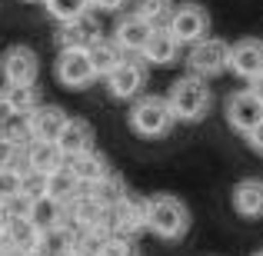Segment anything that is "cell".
<instances>
[{"label":"cell","instance_id":"1","mask_svg":"<svg viewBox=\"0 0 263 256\" xmlns=\"http://www.w3.org/2000/svg\"><path fill=\"white\" fill-rule=\"evenodd\" d=\"M147 230L160 237L163 243H177L190 233V210L174 193L147 196Z\"/></svg>","mask_w":263,"mask_h":256},{"label":"cell","instance_id":"2","mask_svg":"<svg viewBox=\"0 0 263 256\" xmlns=\"http://www.w3.org/2000/svg\"><path fill=\"white\" fill-rule=\"evenodd\" d=\"M163 100H167L174 120L197 123V120H203V116H206L213 96H210L206 80H200V77H180V80H174V87H170V93L163 96Z\"/></svg>","mask_w":263,"mask_h":256},{"label":"cell","instance_id":"3","mask_svg":"<svg viewBox=\"0 0 263 256\" xmlns=\"http://www.w3.org/2000/svg\"><path fill=\"white\" fill-rule=\"evenodd\" d=\"M174 113H170L167 100L157 93L137 96L134 107H130V127H134L137 136H147V140H157V136H167L174 130Z\"/></svg>","mask_w":263,"mask_h":256},{"label":"cell","instance_id":"4","mask_svg":"<svg viewBox=\"0 0 263 256\" xmlns=\"http://www.w3.org/2000/svg\"><path fill=\"white\" fill-rule=\"evenodd\" d=\"M227 50L230 44L227 40H217V37H203L190 47L186 53V67H190V77H200V80H210V77H220L227 70Z\"/></svg>","mask_w":263,"mask_h":256},{"label":"cell","instance_id":"5","mask_svg":"<svg viewBox=\"0 0 263 256\" xmlns=\"http://www.w3.org/2000/svg\"><path fill=\"white\" fill-rule=\"evenodd\" d=\"M40 73V57L24 44H13L0 57V77L7 87H33Z\"/></svg>","mask_w":263,"mask_h":256},{"label":"cell","instance_id":"6","mask_svg":"<svg viewBox=\"0 0 263 256\" xmlns=\"http://www.w3.org/2000/svg\"><path fill=\"white\" fill-rule=\"evenodd\" d=\"M167 30L170 37L177 40V44H197V40L206 37V30H210V13L203 10L200 4H180L170 10V20H167Z\"/></svg>","mask_w":263,"mask_h":256},{"label":"cell","instance_id":"7","mask_svg":"<svg viewBox=\"0 0 263 256\" xmlns=\"http://www.w3.org/2000/svg\"><path fill=\"white\" fill-rule=\"evenodd\" d=\"M103 80H107V90L114 100H134L147 84V64L140 57H123Z\"/></svg>","mask_w":263,"mask_h":256},{"label":"cell","instance_id":"8","mask_svg":"<svg viewBox=\"0 0 263 256\" xmlns=\"http://www.w3.org/2000/svg\"><path fill=\"white\" fill-rule=\"evenodd\" d=\"M227 70H233L240 80L253 84L257 77H263V40L247 37L227 50Z\"/></svg>","mask_w":263,"mask_h":256},{"label":"cell","instance_id":"9","mask_svg":"<svg viewBox=\"0 0 263 256\" xmlns=\"http://www.w3.org/2000/svg\"><path fill=\"white\" fill-rule=\"evenodd\" d=\"M110 223H114V237H130L147 230V196L127 193L120 203L110 210Z\"/></svg>","mask_w":263,"mask_h":256},{"label":"cell","instance_id":"10","mask_svg":"<svg viewBox=\"0 0 263 256\" xmlns=\"http://www.w3.org/2000/svg\"><path fill=\"white\" fill-rule=\"evenodd\" d=\"M53 73H57V80H60L67 90H84V87H90V84L97 80L93 67H90L87 50H60Z\"/></svg>","mask_w":263,"mask_h":256},{"label":"cell","instance_id":"11","mask_svg":"<svg viewBox=\"0 0 263 256\" xmlns=\"http://www.w3.org/2000/svg\"><path fill=\"white\" fill-rule=\"evenodd\" d=\"M227 123H230L237 133L247 136L250 130H257L263 123V103L250 93V90L230 93V100H227Z\"/></svg>","mask_w":263,"mask_h":256},{"label":"cell","instance_id":"12","mask_svg":"<svg viewBox=\"0 0 263 256\" xmlns=\"http://www.w3.org/2000/svg\"><path fill=\"white\" fill-rule=\"evenodd\" d=\"M67 123V113L53 103H40L24 116V133L30 140H57L60 127Z\"/></svg>","mask_w":263,"mask_h":256},{"label":"cell","instance_id":"13","mask_svg":"<svg viewBox=\"0 0 263 256\" xmlns=\"http://www.w3.org/2000/svg\"><path fill=\"white\" fill-rule=\"evenodd\" d=\"M57 150L64 153V160H70V156H80L87 153V150H93V127H90L87 120H80V116H67V123L60 127L57 133Z\"/></svg>","mask_w":263,"mask_h":256},{"label":"cell","instance_id":"14","mask_svg":"<svg viewBox=\"0 0 263 256\" xmlns=\"http://www.w3.org/2000/svg\"><path fill=\"white\" fill-rule=\"evenodd\" d=\"M150 30L154 27L150 24H143L137 13H127V17H120L117 20V27H114V44L120 47L127 57H140V50H143V44H147V37H150Z\"/></svg>","mask_w":263,"mask_h":256},{"label":"cell","instance_id":"15","mask_svg":"<svg viewBox=\"0 0 263 256\" xmlns=\"http://www.w3.org/2000/svg\"><path fill=\"white\" fill-rule=\"evenodd\" d=\"M24 216L33 223L37 233H50L57 226H67V206L50 200V196H40V200H30L24 206Z\"/></svg>","mask_w":263,"mask_h":256},{"label":"cell","instance_id":"16","mask_svg":"<svg viewBox=\"0 0 263 256\" xmlns=\"http://www.w3.org/2000/svg\"><path fill=\"white\" fill-rule=\"evenodd\" d=\"M37 240H40V233L33 230V223L24 216V213H10V220H7L4 230H0V243L10 246V250L27 253V256L37 250Z\"/></svg>","mask_w":263,"mask_h":256},{"label":"cell","instance_id":"17","mask_svg":"<svg viewBox=\"0 0 263 256\" xmlns=\"http://www.w3.org/2000/svg\"><path fill=\"white\" fill-rule=\"evenodd\" d=\"M177 53H180V44L170 37L167 27H154L147 44H143V50H140V60L143 64H154V67H167L177 60Z\"/></svg>","mask_w":263,"mask_h":256},{"label":"cell","instance_id":"18","mask_svg":"<svg viewBox=\"0 0 263 256\" xmlns=\"http://www.w3.org/2000/svg\"><path fill=\"white\" fill-rule=\"evenodd\" d=\"M24 163H27V170L47 176V173H53L57 167H64V153L57 150L53 140H27L24 143Z\"/></svg>","mask_w":263,"mask_h":256},{"label":"cell","instance_id":"19","mask_svg":"<svg viewBox=\"0 0 263 256\" xmlns=\"http://www.w3.org/2000/svg\"><path fill=\"white\" fill-rule=\"evenodd\" d=\"M233 210L243 220H260L263 216V180L247 176L233 186Z\"/></svg>","mask_w":263,"mask_h":256},{"label":"cell","instance_id":"20","mask_svg":"<svg viewBox=\"0 0 263 256\" xmlns=\"http://www.w3.org/2000/svg\"><path fill=\"white\" fill-rule=\"evenodd\" d=\"M100 37V30H97V24L87 17H77L70 20V24H60V33H57V47L60 50H87L93 40Z\"/></svg>","mask_w":263,"mask_h":256},{"label":"cell","instance_id":"21","mask_svg":"<svg viewBox=\"0 0 263 256\" xmlns=\"http://www.w3.org/2000/svg\"><path fill=\"white\" fill-rule=\"evenodd\" d=\"M64 167L77 176L80 186H90V183H97V180H103L110 173L107 156L97 153V150H87V153H80V156H70V160H64Z\"/></svg>","mask_w":263,"mask_h":256},{"label":"cell","instance_id":"22","mask_svg":"<svg viewBox=\"0 0 263 256\" xmlns=\"http://www.w3.org/2000/svg\"><path fill=\"white\" fill-rule=\"evenodd\" d=\"M84 193H87L90 200H93L97 206H100V210H114V206L120 203V200L127 196L130 190H127V183H123V176H120V173H114V170H110L103 180H97V183L84 186Z\"/></svg>","mask_w":263,"mask_h":256},{"label":"cell","instance_id":"23","mask_svg":"<svg viewBox=\"0 0 263 256\" xmlns=\"http://www.w3.org/2000/svg\"><path fill=\"white\" fill-rule=\"evenodd\" d=\"M33 107H40L37 87H4V93H0V113L4 116L20 120V116H27Z\"/></svg>","mask_w":263,"mask_h":256},{"label":"cell","instance_id":"24","mask_svg":"<svg viewBox=\"0 0 263 256\" xmlns=\"http://www.w3.org/2000/svg\"><path fill=\"white\" fill-rule=\"evenodd\" d=\"M80 193H84V186L77 183V176H73L67 167H57L53 173H47V183H44V196L57 200V203H70V200H77Z\"/></svg>","mask_w":263,"mask_h":256},{"label":"cell","instance_id":"25","mask_svg":"<svg viewBox=\"0 0 263 256\" xmlns=\"http://www.w3.org/2000/svg\"><path fill=\"white\" fill-rule=\"evenodd\" d=\"M87 57H90V67H93L97 77H107V73L114 70V67L120 64V60L127 57V53H123V50H120V47H117L110 37H97L93 44L87 47Z\"/></svg>","mask_w":263,"mask_h":256},{"label":"cell","instance_id":"26","mask_svg":"<svg viewBox=\"0 0 263 256\" xmlns=\"http://www.w3.org/2000/svg\"><path fill=\"white\" fill-rule=\"evenodd\" d=\"M33 253L37 256H73V230H70V223L57 226V230H50V233H40Z\"/></svg>","mask_w":263,"mask_h":256},{"label":"cell","instance_id":"27","mask_svg":"<svg viewBox=\"0 0 263 256\" xmlns=\"http://www.w3.org/2000/svg\"><path fill=\"white\" fill-rule=\"evenodd\" d=\"M174 0H134V13L150 27H167Z\"/></svg>","mask_w":263,"mask_h":256},{"label":"cell","instance_id":"28","mask_svg":"<svg viewBox=\"0 0 263 256\" xmlns=\"http://www.w3.org/2000/svg\"><path fill=\"white\" fill-rule=\"evenodd\" d=\"M44 7L57 24H70L90 10V0H44Z\"/></svg>","mask_w":263,"mask_h":256},{"label":"cell","instance_id":"29","mask_svg":"<svg viewBox=\"0 0 263 256\" xmlns=\"http://www.w3.org/2000/svg\"><path fill=\"white\" fill-rule=\"evenodd\" d=\"M44 183L47 176L44 173H33V170H20V203H30V200H40L44 196Z\"/></svg>","mask_w":263,"mask_h":256},{"label":"cell","instance_id":"30","mask_svg":"<svg viewBox=\"0 0 263 256\" xmlns=\"http://www.w3.org/2000/svg\"><path fill=\"white\" fill-rule=\"evenodd\" d=\"M20 156H24V143L0 136V170H17Z\"/></svg>","mask_w":263,"mask_h":256},{"label":"cell","instance_id":"31","mask_svg":"<svg viewBox=\"0 0 263 256\" xmlns=\"http://www.w3.org/2000/svg\"><path fill=\"white\" fill-rule=\"evenodd\" d=\"M100 256H140V250H137V243L130 237H107Z\"/></svg>","mask_w":263,"mask_h":256},{"label":"cell","instance_id":"32","mask_svg":"<svg viewBox=\"0 0 263 256\" xmlns=\"http://www.w3.org/2000/svg\"><path fill=\"white\" fill-rule=\"evenodd\" d=\"M20 196V170H0V203H13Z\"/></svg>","mask_w":263,"mask_h":256},{"label":"cell","instance_id":"33","mask_svg":"<svg viewBox=\"0 0 263 256\" xmlns=\"http://www.w3.org/2000/svg\"><path fill=\"white\" fill-rule=\"evenodd\" d=\"M90 7H97V10H103V13H117V10L127 7V0H90Z\"/></svg>","mask_w":263,"mask_h":256},{"label":"cell","instance_id":"34","mask_svg":"<svg viewBox=\"0 0 263 256\" xmlns=\"http://www.w3.org/2000/svg\"><path fill=\"white\" fill-rule=\"evenodd\" d=\"M247 140H250V150H253V153L263 156V123H260L257 130H250V133H247Z\"/></svg>","mask_w":263,"mask_h":256},{"label":"cell","instance_id":"35","mask_svg":"<svg viewBox=\"0 0 263 256\" xmlns=\"http://www.w3.org/2000/svg\"><path fill=\"white\" fill-rule=\"evenodd\" d=\"M250 93H253V96H257V100L263 103V77H257V80L250 84Z\"/></svg>","mask_w":263,"mask_h":256},{"label":"cell","instance_id":"36","mask_svg":"<svg viewBox=\"0 0 263 256\" xmlns=\"http://www.w3.org/2000/svg\"><path fill=\"white\" fill-rule=\"evenodd\" d=\"M10 203H0V230H4V223H7V220H10Z\"/></svg>","mask_w":263,"mask_h":256},{"label":"cell","instance_id":"37","mask_svg":"<svg viewBox=\"0 0 263 256\" xmlns=\"http://www.w3.org/2000/svg\"><path fill=\"white\" fill-rule=\"evenodd\" d=\"M0 256H27V253H20V250H10V246H4V250H0Z\"/></svg>","mask_w":263,"mask_h":256},{"label":"cell","instance_id":"38","mask_svg":"<svg viewBox=\"0 0 263 256\" xmlns=\"http://www.w3.org/2000/svg\"><path fill=\"white\" fill-rule=\"evenodd\" d=\"M24 4H44V0H24Z\"/></svg>","mask_w":263,"mask_h":256},{"label":"cell","instance_id":"39","mask_svg":"<svg viewBox=\"0 0 263 256\" xmlns=\"http://www.w3.org/2000/svg\"><path fill=\"white\" fill-rule=\"evenodd\" d=\"M250 256H263V250H257V253H250Z\"/></svg>","mask_w":263,"mask_h":256},{"label":"cell","instance_id":"40","mask_svg":"<svg viewBox=\"0 0 263 256\" xmlns=\"http://www.w3.org/2000/svg\"><path fill=\"white\" fill-rule=\"evenodd\" d=\"M0 250H4V243H0Z\"/></svg>","mask_w":263,"mask_h":256},{"label":"cell","instance_id":"41","mask_svg":"<svg viewBox=\"0 0 263 256\" xmlns=\"http://www.w3.org/2000/svg\"><path fill=\"white\" fill-rule=\"evenodd\" d=\"M30 256H37V253H30Z\"/></svg>","mask_w":263,"mask_h":256}]
</instances>
